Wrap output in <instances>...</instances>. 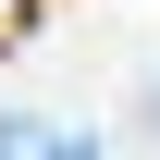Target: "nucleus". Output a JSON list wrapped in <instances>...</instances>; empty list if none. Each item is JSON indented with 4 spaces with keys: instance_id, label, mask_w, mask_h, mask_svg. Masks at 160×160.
Returning <instances> with one entry per match:
<instances>
[{
    "instance_id": "obj_1",
    "label": "nucleus",
    "mask_w": 160,
    "mask_h": 160,
    "mask_svg": "<svg viewBox=\"0 0 160 160\" xmlns=\"http://www.w3.org/2000/svg\"><path fill=\"white\" fill-rule=\"evenodd\" d=\"M25 25H37V0H0V49H25Z\"/></svg>"
}]
</instances>
